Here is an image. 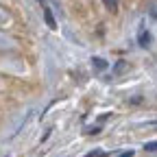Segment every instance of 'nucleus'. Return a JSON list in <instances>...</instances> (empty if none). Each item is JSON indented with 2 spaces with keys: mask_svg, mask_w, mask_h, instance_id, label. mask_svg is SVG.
Wrapping results in <instances>:
<instances>
[{
  "mask_svg": "<svg viewBox=\"0 0 157 157\" xmlns=\"http://www.w3.org/2000/svg\"><path fill=\"white\" fill-rule=\"evenodd\" d=\"M92 63H96V68H98V70H105V68H107V63H105V61H101V59H96V61H92Z\"/></svg>",
  "mask_w": 157,
  "mask_h": 157,
  "instance_id": "nucleus-1",
  "label": "nucleus"
},
{
  "mask_svg": "<svg viewBox=\"0 0 157 157\" xmlns=\"http://www.w3.org/2000/svg\"><path fill=\"white\" fill-rule=\"evenodd\" d=\"M120 157H133V151H129V153H124V155H120Z\"/></svg>",
  "mask_w": 157,
  "mask_h": 157,
  "instance_id": "nucleus-2",
  "label": "nucleus"
}]
</instances>
